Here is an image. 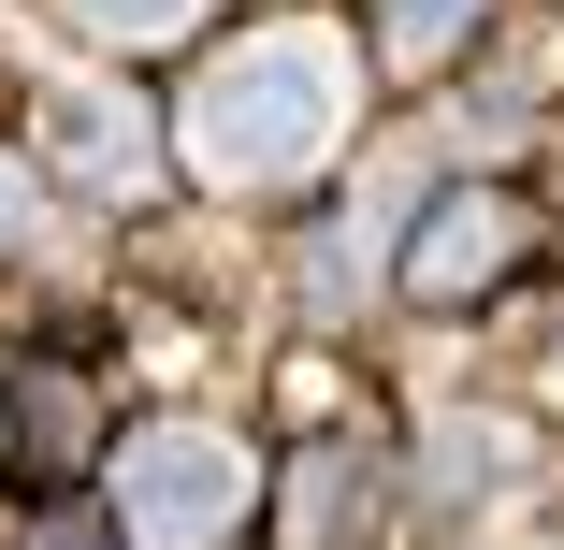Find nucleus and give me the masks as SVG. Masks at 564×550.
I'll return each instance as SVG.
<instances>
[{
  "instance_id": "1",
  "label": "nucleus",
  "mask_w": 564,
  "mask_h": 550,
  "mask_svg": "<svg viewBox=\"0 0 564 550\" xmlns=\"http://www.w3.org/2000/svg\"><path fill=\"white\" fill-rule=\"evenodd\" d=\"M348 101H362V58L333 44V30H261V44H232V58L188 87V160L217 188H290V174L333 160Z\"/></svg>"
},
{
  "instance_id": "2",
  "label": "nucleus",
  "mask_w": 564,
  "mask_h": 550,
  "mask_svg": "<svg viewBox=\"0 0 564 550\" xmlns=\"http://www.w3.org/2000/svg\"><path fill=\"white\" fill-rule=\"evenodd\" d=\"M247 450L232 434H203V420H160V434H131L117 450V521H131V550H217L247 521Z\"/></svg>"
},
{
  "instance_id": "3",
  "label": "nucleus",
  "mask_w": 564,
  "mask_h": 550,
  "mask_svg": "<svg viewBox=\"0 0 564 550\" xmlns=\"http://www.w3.org/2000/svg\"><path fill=\"white\" fill-rule=\"evenodd\" d=\"M507 247H521L507 203H448L434 233H420V261H405V290H420V304H464L478 276H507Z\"/></svg>"
},
{
  "instance_id": "4",
  "label": "nucleus",
  "mask_w": 564,
  "mask_h": 550,
  "mask_svg": "<svg viewBox=\"0 0 564 550\" xmlns=\"http://www.w3.org/2000/svg\"><path fill=\"white\" fill-rule=\"evenodd\" d=\"M58 160H73L87 188H145V117L101 101V87H73V101H58Z\"/></svg>"
},
{
  "instance_id": "5",
  "label": "nucleus",
  "mask_w": 564,
  "mask_h": 550,
  "mask_svg": "<svg viewBox=\"0 0 564 550\" xmlns=\"http://www.w3.org/2000/svg\"><path fill=\"white\" fill-rule=\"evenodd\" d=\"M464 15H478V0H391L377 30H391V58H448V30H464Z\"/></svg>"
},
{
  "instance_id": "6",
  "label": "nucleus",
  "mask_w": 564,
  "mask_h": 550,
  "mask_svg": "<svg viewBox=\"0 0 564 550\" xmlns=\"http://www.w3.org/2000/svg\"><path fill=\"white\" fill-rule=\"evenodd\" d=\"M87 15H101V30H131V44H145V30H188V15H203V0H87Z\"/></svg>"
},
{
  "instance_id": "7",
  "label": "nucleus",
  "mask_w": 564,
  "mask_h": 550,
  "mask_svg": "<svg viewBox=\"0 0 564 550\" xmlns=\"http://www.w3.org/2000/svg\"><path fill=\"white\" fill-rule=\"evenodd\" d=\"M30 217H44V203H30V160H0V247H15Z\"/></svg>"
}]
</instances>
